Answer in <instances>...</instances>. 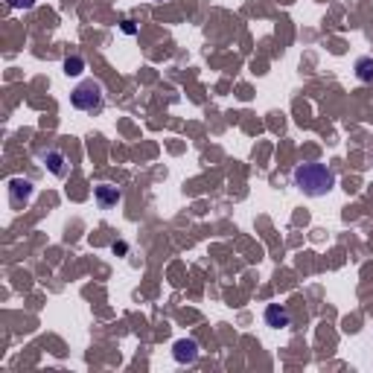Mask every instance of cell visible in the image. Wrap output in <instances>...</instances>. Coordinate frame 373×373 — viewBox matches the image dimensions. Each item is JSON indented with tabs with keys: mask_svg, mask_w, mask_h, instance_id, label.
I'll list each match as a JSON object with an SVG mask.
<instances>
[{
	"mask_svg": "<svg viewBox=\"0 0 373 373\" xmlns=\"http://www.w3.org/2000/svg\"><path fill=\"white\" fill-rule=\"evenodd\" d=\"M71 105L76 108V111H88V114L102 111V105H105V88L96 79L79 82V85L71 91Z\"/></svg>",
	"mask_w": 373,
	"mask_h": 373,
	"instance_id": "7a4b0ae2",
	"label": "cell"
},
{
	"mask_svg": "<svg viewBox=\"0 0 373 373\" xmlns=\"http://www.w3.org/2000/svg\"><path fill=\"white\" fill-rule=\"evenodd\" d=\"M356 76H358V82H373V56L356 59Z\"/></svg>",
	"mask_w": 373,
	"mask_h": 373,
	"instance_id": "ba28073f",
	"label": "cell"
},
{
	"mask_svg": "<svg viewBox=\"0 0 373 373\" xmlns=\"http://www.w3.org/2000/svg\"><path fill=\"white\" fill-rule=\"evenodd\" d=\"M172 356H175L178 365H192V362L199 358V341H192V338H178L175 347H172Z\"/></svg>",
	"mask_w": 373,
	"mask_h": 373,
	"instance_id": "8992f818",
	"label": "cell"
},
{
	"mask_svg": "<svg viewBox=\"0 0 373 373\" xmlns=\"http://www.w3.org/2000/svg\"><path fill=\"white\" fill-rule=\"evenodd\" d=\"M38 158H41V163H44V170L53 172L56 178H67V172H71V161H67V155L59 149H44Z\"/></svg>",
	"mask_w": 373,
	"mask_h": 373,
	"instance_id": "3957f363",
	"label": "cell"
},
{
	"mask_svg": "<svg viewBox=\"0 0 373 373\" xmlns=\"http://www.w3.org/2000/svg\"><path fill=\"white\" fill-rule=\"evenodd\" d=\"M262 318H266V327H271V329H289L292 327V315H289V309L283 307V303H269Z\"/></svg>",
	"mask_w": 373,
	"mask_h": 373,
	"instance_id": "5b68a950",
	"label": "cell"
},
{
	"mask_svg": "<svg viewBox=\"0 0 373 373\" xmlns=\"http://www.w3.org/2000/svg\"><path fill=\"white\" fill-rule=\"evenodd\" d=\"M64 73H67V76L85 73V59H82V56H67V59H64Z\"/></svg>",
	"mask_w": 373,
	"mask_h": 373,
	"instance_id": "9c48e42d",
	"label": "cell"
},
{
	"mask_svg": "<svg viewBox=\"0 0 373 373\" xmlns=\"http://www.w3.org/2000/svg\"><path fill=\"white\" fill-rule=\"evenodd\" d=\"M33 192H35V187H33L30 178H9V201H12V207H26L30 199H33Z\"/></svg>",
	"mask_w": 373,
	"mask_h": 373,
	"instance_id": "277c9868",
	"label": "cell"
},
{
	"mask_svg": "<svg viewBox=\"0 0 373 373\" xmlns=\"http://www.w3.org/2000/svg\"><path fill=\"white\" fill-rule=\"evenodd\" d=\"M6 3H9L12 9H33L35 0H6Z\"/></svg>",
	"mask_w": 373,
	"mask_h": 373,
	"instance_id": "30bf717a",
	"label": "cell"
},
{
	"mask_svg": "<svg viewBox=\"0 0 373 373\" xmlns=\"http://www.w3.org/2000/svg\"><path fill=\"white\" fill-rule=\"evenodd\" d=\"M93 199H96V204H100V210H111V207H117L122 201V192L111 184H100L93 190Z\"/></svg>",
	"mask_w": 373,
	"mask_h": 373,
	"instance_id": "52a82bcc",
	"label": "cell"
},
{
	"mask_svg": "<svg viewBox=\"0 0 373 373\" xmlns=\"http://www.w3.org/2000/svg\"><path fill=\"white\" fill-rule=\"evenodd\" d=\"M295 187L309 199H321L327 192H333L336 187V172L324 167V163H300V167L292 172Z\"/></svg>",
	"mask_w": 373,
	"mask_h": 373,
	"instance_id": "6da1fadb",
	"label": "cell"
}]
</instances>
